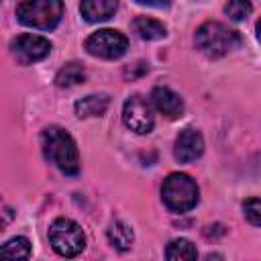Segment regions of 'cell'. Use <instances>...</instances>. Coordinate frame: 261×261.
Instances as JSON below:
<instances>
[{"instance_id": "cell-21", "label": "cell", "mask_w": 261, "mask_h": 261, "mask_svg": "<svg viewBox=\"0 0 261 261\" xmlns=\"http://www.w3.org/2000/svg\"><path fill=\"white\" fill-rule=\"evenodd\" d=\"M139 4H145V6H163L167 0H137Z\"/></svg>"}, {"instance_id": "cell-8", "label": "cell", "mask_w": 261, "mask_h": 261, "mask_svg": "<svg viewBox=\"0 0 261 261\" xmlns=\"http://www.w3.org/2000/svg\"><path fill=\"white\" fill-rule=\"evenodd\" d=\"M122 120H124V124H126L130 130H135V133H139V135L151 133V128H153V124H155L149 102H147L143 96H139V94L130 96V98L124 102V106H122Z\"/></svg>"}, {"instance_id": "cell-15", "label": "cell", "mask_w": 261, "mask_h": 261, "mask_svg": "<svg viewBox=\"0 0 261 261\" xmlns=\"http://www.w3.org/2000/svg\"><path fill=\"white\" fill-rule=\"evenodd\" d=\"M84 80H86V69H84L80 63H75V61L65 63V65L57 71V75H55V84H57L59 88H71V86L82 84Z\"/></svg>"}, {"instance_id": "cell-11", "label": "cell", "mask_w": 261, "mask_h": 261, "mask_svg": "<svg viewBox=\"0 0 261 261\" xmlns=\"http://www.w3.org/2000/svg\"><path fill=\"white\" fill-rule=\"evenodd\" d=\"M118 8V0H82L80 12L88 22L108 20Z\"/></svg>"}, {"instance_id": "cell-3", "label": "cell", "mask_w": 261, "mask_h": 261, "mask_svg": "<svg viewBox=\"0 0 261 261\" xmlns=\"http://www.w3.org/2000/svg\"><path fill=\"white\" fill-rule=\"evenodd\" d=\"M61 16H63V0H24L16 8L18 22L37 31L55 29Z\"/></svg>"}, {"instance_id": "cell-2", "label": "cell", "mask_w": 261, "mask_h": 261, "mask_svg": "<svg viewBox=\"0 0 261 261\" xmlns=\"http://www.w3.org/2000/svg\"><path fill=\"white\" fill-rule=\"evenodd\" d=\"M194 43L200 53H204L210 59H216L237 49L241 45V35L222 22L208 20L202 27H198L194 35Z\"/></svg>"}, {"instance_id": "cell-9", "label": "cell", "mask_w": 261, "mask_h": 261, "mask_svg": "<svg viewBox=\"0 0 261 261\" xmlns=\"http://www.w3.org/2000/svg\"><path fill=\"white\" fill-rule=\"evenodd\" d=\"M204 153V139L200 135V130L188 126L184 128L177 139H175V149H173V155L179 163H192L196 159H200Z\"/></svg>"}, {"instance_id": "cell-20", "label": "cell", "mask_w": 261, "mask_h": 261, "mask_svg": "<svg viewBox=\"0 0 261 261\" xmlns=\"http://www.w3.org/2000/svg\"><path fill=\"white\" fill-rule=\"evenodd\" d=\"M12 218H14V210H12V206H10L6 200L0 198V230H2L4 226H8V224L12 222Z\"/></svg>"}, {"instance_id": "cell-1", "label": "cell", "mask_w": 261, "mask_h": 261, "mask_svg": "<svg viewBox=\"0 0 261 261\" xmlns=\"http://www.w3.org/2000/svg\"><path fill=\"white\" fill-rule=\"evenodd\" d=\"M43 155L65 175H77L80 171V153L71 135L61 126H47L41 135Z\"/></svg>"}, {"instance_id": "cell-5", "label": "cell", "mask_w": 261, "mask_h": 261, "mask_svg": "<svg viewBox=\"0 0 261 261\" xmlns=\"http://www.w3.org/2000/svg\"><path fill=\"white\" fill-rule=\"evenodd\" d=\"M49 243L61 257H75L86 249V234L71 218H57L49 226Z\"/></svg>"}, {"instance_id": "cell-18", "label": "cell", "mask_w": 261, "mask_h": 261, "mask_svg": "<svg viewBox=\"0 0 261 261\" xmlns=\"http://www.w3.org/2000/svg\"><path fill=\"white\" fill-rule=\"evenodd\" d=\"M224 12L230 20L241 22V20L249 18V14L253 12V4H251V0H228L224 4Z\"/></svg>"}, {"instance_id": "cell-7", "label": "cell", "mask_w": 261, "mask_h": 261, "mask_svg": "<svg viewBox=\"0 0 261 261\" xmlns=\"http://www.w3.org/2000/svg\"><path fill=\"white\" fill-rule=\"evenodd\" d=\"M10 51L20 63L29 65V63L45 59L49 55V51H51V43L41 35L27 33V35H18L16 39H12Z\"/></svg>"}, {"instance_id": "cell-19", "label": "cell", "mask_w": 261, "mask_h": 261, "mask_svg": "<svg viewBox=\"0 0 261 261\" xmlns=\"http://www.w3.org/2000/svg\"><path fill=\"white\" fill-rule=\"evenodd\" d=\"M243 212H245V218L253 224V226H259L261 224V204H259V198H249L243 202Z\"/></svg>"}, {"instance_id": "cell-16", "label": "cell", "mask_w": 261, "mask_h": 261, "mask_svg": "<svg viewBox=\"0 0 261 261\" xmlns=\"http://www.w3.org/2000/svg\"><path fill=\"white\" fill-rule=\"evenodd\" d=\"M31 243L27 237H14L0 245V259H29Z\"/></svg>"}, {"instance_id": "cell-17", "label": "cell", "mask_w": 261, "mask_h": 261, "mask_svg": "<svg viewBox=\"0 0 261 261\" xmlns=\"http://www.w3.org/2000/svg\"><path fill=\"white\" fill-rule=\"evenodd\" d=\"M165 257L169 261H186V259H196L198 257V251H196V245L188 239H173L167 249H165Z\"/></svg>"}, {"instance_id": "cell-12", "label": "cell", "mask_w": 261, "mask_h": 261, "mask_svg": "<svg viewBox=\"0 0 261 261\" xmlns=\"http://www.w3.org/2000/svg\"><path fill=\"white\" fill-rule=\"evenodd\" d=\"M110 106L108 94H90L82 100L75 102V114L80 118H92V116H102Z\"/></svg>"}, {"instance_id": "cell-13", "label": "cell", "mask_w": 261, "mask_h": 261, "mask_svg": "<svg viewBox=\"0 0 261 261\" xmlns=\"http://www.w3.org/2000/svg\"><path fill=\"white\" fill-rule=\"evenodd\" d=\"M133 29L145 41H157V39H163L167 35L165 24L161 20H155V18H149V16H137L133 20Z\"/></svg>"}, {"instance_id": "cell-10", "label": "cell", "mask_w": 261, "mask_h": 261, "mask_svg": "<svg viewBox=\"0 0 261 261\" xmlns=\"http://www.w3.org/2000/svg\"><path fill=\"white\" fill-rule=\"evenodd\" d=\"M151 102L153 106L165 116V118H177L184 114V100L179 98V94H175L169 88L157 86L151 92Z\"/></svg>"}, {"instance_id": "cell-6", "label": "cell", "mask_w": 261, "mask_h": 261, "mask_svg": "<svg viewBox=\"0 0 261 261\" xmlns=\"http://www.w3.org/2000/svg\"><path fill=\"white\" fill-rule=\"evenodd\" d=\"M128 39L114 29H100L86 39V51L100 59H118L126 53Z\"/></svg>"}, {"instance_id": "cell-14", "label": "cell", "mask_w": 261, "mask_h": 261, "mask_svg": "<svg viewBox=\"0 0 261 261\" xmlns=\"http://www.w3.org/2000/svg\"><path fill=\"white\" fill-rule=\"evenodd\" d=\"M133 239H135V234H133V228L128 224H124L120 220H114L110 224V228H108V241H110V245L114 249H118V251L130 249Z\"/></svg>"}, {"instance_id": "cell-4", "label": "cell", "mask_w": 261, "mask_h": 261, "mask_svg": "<svg viewBox=\"0 0 261 261\" xmlns=\"http://www.w3.org/2000/svg\"><path fill=\"white\" fill-rule=\"evenodd\" d=\"M163 204L173 212H188L200 200L198 184L188 173H171L161 186Z\"/></svg>"}]
</instances>
